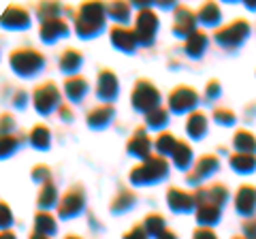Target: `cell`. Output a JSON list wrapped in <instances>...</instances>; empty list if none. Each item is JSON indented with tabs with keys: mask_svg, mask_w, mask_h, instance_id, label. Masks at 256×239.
<instances>
[{
	"mask_svg": "<svg viewBox=\"0 0 256 239\" xmlns=\"http://www.w3.org/2000/svg\"><path fill=\"white\" fill-rule=\"evenodd\" d=\"M102 20H105V15H102L100 4H94V2L84 4L77 15V32L82 36H90L102 26Z\"/></svg>",
	"mask_w": 256,
	"mask_h": 239,
	"instance_id": "cell-1",
	"label": "cell"
},
{
	"mask_svg": "<svg viewBox=\"0 0 256 239\" xmlns=\"http://www.w3.org/2000/svg\"><path fill=\"white\" fill-rule=\"evenodd\" d=\"M164 173H166V160L162 156H148L146 162L132 171L130 180L134 182V184H143V182H154L158 178H162Z\"/></svg>",
	"mask_w": 256,
	"mask_h": 239,
	"instance_id": "cell-2",
	"label": "cell"
},
{
	"mask_svg": "<svg viewBox=\"0 0 256 239\" xmlns=\"http://www.w3.org/2000/svg\"><path fill=\"white\" fill-rule=\"evenodd\" d=\"M11 64L13 68L22 75H30L34 73L36 68H41L43 64V56L36 54L34 50H20V52H13L11 56Z\"/></svg>",
	"mask_w": 256,
	"mask_h": 239,
	"instance_id": "cell-3",
	"label": "cell"
},
{
	"mask_svg": "<svg viewBox=\"0 0 256 239\" xmlns=\"http://www.w3.org/2000/svg\"><path fill=\"white\" fill-rule=\"evenodd\" d=\"M158 98H160V94L154 86H152L150 82H137V86H134V92H132V102H134V107L137 109H156L158 105Z\"/></svg>",
	"mask_w": 256,
	"mask_h": 239,
	"instance_id": "cell-4",
	"label": "cell"
},
{
	"mask_svg": "<svg viewBox=\"0 0 256 239\" xmlns=\"http://www.w3.org/2000/svg\"><path fill=\"white\" fill-rule=\"evenodd\" d=\"M248 32H250V26H248V22L235 20V22L226 24L224 28H220L218 32H216V38H218L222 45H237V43H242L244 38L248 36Z\"/></svg>",
	"mask_w": 256,
	"mask_h": 239,
	"instance_id": "cell-5",
	"label": "cell"
},
{
	"mask_svg": "<svg viewBox=\"0 0 256 239\" xmlns=\"http://www.w3.org/2000/svg\"><path fill=\"white\" fill-rule=\"evenodd\" d=\"M58 98H60V92L52 82L41 84L34 92V105L38 111H50L56 102H58Z\"/></svg>",
	"mask_w": 256,
	"mask_h": 239,
	"instance_id": "cell-6",
	"label": "cell"
},
{
	"mask_svg": "<svg viewBox=\"0 0 256 239\" xmlns=\"http://www.w3.org/2000/svg\"><path fill=\"white\" fill-rule=\"evenodd\" d=\"M158 26V22H156V15L152 13L150 9L146 11H141L137 15V30H134V36L139 38V41H146L150 43L152 41V36H154V30Z\"/></svg>",
	"mask_w": 256,
	"mask_h": 239,
	"instance_id": "cell-7",
	"label": "cell"
},
{
	"mask_svg": "<svg viewBox=\"0 0 256 239\" xmlns=\"http://www.w3.org/2000/svg\"><path fill=\"white\" fill-rule=\"evenodd\" d=\"M82 205H84V192L79 188H70L68 192L60 198L58 212H60L62 218H68V216H73V214H77L79 210H82Z\"/></svg>",
	"mask_w": 256,
	"mask_h": 239,
	"instance_id": "cell-8",
	"label": "cell"
},
{
	"mask_svg": "<svg viewBox=\"0 0 256 239\" xmlns=\"http://www.w3.org/2000/svg\"><path fill=\"white\" fill-rule=\"evenodd\" d=\"M169 100H171V107L175 111L190 109L196 102V92L192 90V88H188V86H180V88H175V90L171 92Z\"/></svg>",
	"mask_w": 256,
	"mask_h": 239,
	"instance_id": "cell-9",
	"label": "cell"
},
{
	"mask_svg": "<svg viewBox=\"0 0 256 239\" xmlns=\"http://www.w3.org/2000/svg\"><path fill=\"white\" fill-rule=\"evenodd\" d=\"M66 32V24H64V20L60 18H50V20H43L41 22V34L45 41H54L56 36H60Z\"/></svg>",
	"mask_w": 256,
	"mask_h": 239,
	"instance_id": "cell-10",
	"label": "cell"
},
{
	"mask_svg": "<svg viewBox=\"0 0 256 239\" xmlns=\"http://www.w3.org/2000/svg\"><path fill=\"white\" fill-rule=\"evenodd\" d=\"M216 166H218V158L205 154V156H201V158L196 160L194 171H192V175H188V180H190V182L201 180V178H205V175H210V173L216 169Z\"/></svg>",
	"mask_w": 256,
	"mask_h": 239,
	"instance_id": "cell-11",
	"label": "cell"
},
{
	"mask_svg": "<svg viewBox=\"0 0 256 239\" xmlns=\"http://www.w3.org/2000/svg\"><path fill=\"white\" fill-rule=\"evenodd\" d=\"M175 30L180 34H186V32H194V13L186 6H180L178 13H175Z\"/></svg>",
	"mask_w": 256,
	"mask_h": 239,
	"instance_id": "cell-12",
	"label": "cell"
},
{
	"mask_svg": "<svg viewBox=\"0 0 256 239\" xmlns=\"http://www.w3.org/2000/svg\"><path fill=\"white\" fill-rule=\"evenodd\" d=\"M96 92H98V96H102V98H111L118 92V82L111 70H102L98 75V90Z\"/></svg>",
	"mask_w": 256,
	"mask_h": 239,
	"instance_id": "cell-13",
	"label": "cell"
},
{
	"mask_svg": "<svg viewBox=\"0 0 256 239\" xmlns=\"http://www.w3.org/2000/svg\"><path fill=\"white\" fill-rule=\"evenodd\" d=\"M128 150H130L132 154H137L139 158H148L150 154V139L148 134H143V128H139L137 132H134V137L128 141Z\"/></svg>",
	"mask_w": 256,
	"mask_h": 239,
	"instance_id": "cell-14",
	"label": "cell"
},
{
	"mask_svg": "<svg viewBox=\"0 0 256 239\" xmlns=\"http://www.w3.org/2000/svg\"><path fill=\"white\" fill-rule=\"evenodd\" d=\"M111 41H114V45L120 47V50H132L134 41H137V36H134L132 32H128L126 28L116 26L114 30H111Z\"/></svg>",
	"mask_w": 256,
	"mask_h": 239,
	"instance_id": "cell-15",
	"label": "cell"
},
{
	"mask_svg": "<svg viewBox=\"0 0 256 239\" xmlns=\"http://www.w3.org/2000/svg\"><path fill=\"white\" fill-rule=\"evenodd\" d=\"M235 205H237V210L244 212V214L246 212H252L254 205H256V192H254L250 186H242V188H239V192H237Z\"/></svg>",
	"mask_w": 256,
	"mask_h": 239,
	"instance_id": "cell-16",
	"label": "cell"
},
{
	"mask_svg": "<svg viewBox=\"0 0 256 239\" xmlns=\"http://www.w3.org/2000/svg\"><path fill=\"white\" fill-rule=\"evenodd\" d=\"M4 26H11V28L28 26V13L22 6H9L4 13Z\"/></svg>",
	"mask_w": 256,
	"mask_h": 239,
	"instance_id": "cell-17",
	"label": "cell"
},
{
	"mask_svg": "<svg viewBox=\"0 0 256 239\" xmlns=\"http://www.w3.org/2000/svg\"><path fill=\"white\" fill-rule=\"evenodd\" d=\"M169 203L173 210H190L192 203H194V196L184 192L180 188H171L169 190Z\"/></svg>",
	"mask_w": 256,
	"mask_h": 239,
	"instance_id": "cell-18",
	"label": "cell"
},
{
	"mask_svg": "<svg viewBox=\"0 0 256 239\" xmlns=\"http://www.w3.org/2000/svg\"><path fill=\"white\" fill-rule=\"evenodd\" d=\"M230 164H233V169H237V171H252L256 166V158L252 154L239 152V154L230 156Z\"/></svg>",
	"mask_w": 256,
	"mask_h": 239,
	"instance_id": "cell-19",
	"label": "cell"
},
{
	"mask_svg": "<svg viewBox=\"0 0 256 239\" xmlns=\"http://www.w3.org/2000/svg\"><path fill=\"white\" fill-rule=\"evenodd\" d=\"M220 216V207H216V205H198V210H196V218L201 224H214L216 220H218Z\"/></svg>",
	"mask_w": 256,
	"mask_h": 239,
	"instance_id": "cell-20",
	"label": "cell"
},
{
	"mask_svg": "<svg viewBox=\"0 0 256 239\" xmlns=\"http://www.w3.org/2000/svg\"><path fill=\"white\" fill-rule=\"evenodd\" d=\"M111 114H114V107L111 105H100V107H96L94 111H90L88 122H90L92 126H102L111 118Z\"/></svg>",
	"mask_w": 256,
	"mask_h": 239,
	"instance_id": "cell-21",
	"label": "cell"
},
{
	"mask_svg": "<svg viewBox=\"0 0 256 239\" xmlns=\"http://www.w3.org/2000/svg\"><path fill=\"white\" fill-rule=\"evenodd\" d=\"M235 148H239L242 152L246 154H252L256 150V141H254V134L248 132V130H239L235 134Z\"/></svg>",
	"mask_w": 256,
	"mask_h": 239,
	"instance_id": "cell-22",
	"label": "cell"
},
{
	"mask_svg": "<svg viewBox=\"0 0 256 239\" xmlns=\"http://www.w3.org/2000/svg\"><path fill=\"white\" fill-rule=\"evenodd\" d=\"M205 128H207L205 116L201 114V111H194V114L188 118V132L192 134V137H201V134L205 132Z\"/></svg>",
	"mask_w": 256,
	"mask_h": 239,
	"instance_id": "cell-23",
	"label": "cell"
},
{
	"mask_svg": "<svg viewBox=\"0 0 256 239\" xmlns=\"http://www.w3.org/2000/svg\"><path fill=\"white\" fill-rule=\"evenodd\" d=\"M207 45V36L203 32H192L188 36V43H186V50L190 56H201V52L205 50Z\"/></svg>",
	"mask_w": 256,
	"mask_h": 239,
	"instance_id": "cell-24",
	"label": "cell"
},
{
	"mask_svg": "<svg viewBox=\"0 0 256 239\" xmlns=\"http://www.w3.org/2000/svg\"><path fill=\"white\" fill-rule=\"evenodd\" d=\"M86 79L84 77H70L66 84H64V88H66V94L70 98H82L84 96V92H86Z\"/></svg>",
	"mask_w": 256,
	"mask_h": 239,
	"instance_id": "cell-25",
	"label": "cell"
},
{
	"mask_svg": "<svg viewBox=\"0 0 256 239\" xmlns=\"http://www.w3.org/2000/svg\"><path fill=\"white\" fill-rule=\"evenodd\" d=\"M34 222H36V233L47 235V233H52V230L56 228V222H54V218L47 212H38Z\"/></svg>",
	"mask_w": 256,
	"mask_h": 239,
	"instance_id": "cell-26",
	"label": "cell"
},
{
	"mask_svg": "<svg viewBox=\"0 0 256 239\" xmlns=\"http://www.w3.org/2000/svg\"><path fill=\"white\" fill-rule=\"evenodd\" d=\"M79 62H82V56H79V52L66 50V52H64V56L60 58V66L70 73V70H75V68L79 66Z\"/></svg>",
	"mask_w": 256,
	"mask_h": 239,
	"instance_id": "cell-27",
	"label": "cell"
},
{
	"mask_svg": "<svg viewBox=\"0 0 256 239\" xmlns=\"http://www.w3.org/2000/svg\"><path fill=\"white\" fill-rule=\"evenodd\" d=\"M30 139L36 148H47V143H50V130H47V126L43 124L34 126V130L30 132Z\"/></svg>",
	"mask_w": 256,
	"mask_h": 239,
	"instance_id": "cell-28",
	"label": "cell"
},
{
	"mask_svg": "<svg viewBox=\"0 0 256 239\" xmlns=\"http://www.w3.org/2000/svg\"><path fill=\"white\" fill-rule=\"evenodd\" d=\"M218 18H220V11H218V6H216L214 2H205L201 9H198V20L201 22L214 24V22H218Z\"/></svg>",
	"mask_w": 256,
	"mask_h": 239,
	"instance_id": "cell-29",
	"label": "cell"
},
{
	"mask_svg": "<svg viewBox=\"0 0 256 239\" xmlns=\"http://www.w3.org/2000/svg\"><path fill=\"white\" fill-rule=\"evenodd\" d=\"M175 162H178V166H186L190 162V148H188V143H184V141H178V148H175Z\"/></svg>",
	"mask_w": 256,
	"mask_h": 239,
	"instance_id": "cell-30",
	"label": "cell"
},
{
	"mask_svg": "<svg viewBox=\"0 0 256 239\" xmlns=\"http://www.w3.org/2000/svg\"><path fill=\"white\" fill-rule=\"evenodd\" d=\"M56 201V188L52 182H45L43 188H41V194H38V205L41 207H47Z\"/></svg>",
	"mask_w": 256,
	"mask_h": 239,
	"instance_id": "cell-31",
	"label": "cell"
},
{
	"mask_svg": "<svg viewBox=\"0 0 256 239\" xmlns=\"http://www.w3.org/2000/svg\"><path fill=\"white\" fill-rule=\"evenodd\" d=\"M146 228L150 230V233H154L158 237L164 230V218L158 216V214H152V216L146 218Z\"/></svg>",
	"mask_w": 256,
	"mask_h": 239,
	"instance_id": "cell-32",
	"label": "cell"
},
{
	"mask_svg": "<svg viewBox=\"0 0 256 239\" xmlns=\"http://www.w3.org/2000/svg\"><path fill=\"white\" fill-rule=\"evenodd\" d=\"M156 146H158V150H160L162 154H173L175 148H178V141H175L171 134H160Z\"/></svg>",
	"mask_w": 256,
	"mask_h": 239,
	"instance_id": "cell-33",
	"label": "cell"
},
{
	"mask_svg": "<svg viewBox=\"0 0 256 239\" xmlns=\"http://www.w3.org/2000/svg\"><path fill=\"white\" fill-rule=\"evenodd\" d=\"M164 120H166V111L162 107L148 111V124L150 126H160V124H164Z\"/></svg>",
	"mask_w": 256,
	"mask_h": 239,
	"instance_id": "cell-34",
	"label": "cell"
},
{
	"mask_svg": "<svg viewBox=\"0 0 256 239\" xmlns=\"http://www.w3.org/2000/svg\"><path fill=\"white\" fill-rule=\"evenodd\" d=\"M109 11H111V18H116L118 22H124L128 18V4L126 2H114Z\"/></svg>",
	"mask_w": 256,
	"mask_h": 239,
	"instance_id": "cell-35",
	"label": "cell"
},
{
	"mask_svg": "<svg viewBox=\"0 0 256 239\" xmlns=\"http://www.w3.org/2000/svg\"><path fill=\"white\" fill-rule=\"evenodd\" d=\"M134 201V194L132 192H120V196L114 201V210L120 212V210H124V207H128Z\"/></svg>",
	"mask_w": 256,
	"mask_h": 239,
	"instance_id": "cell-36",
	"label": "cell"
},
{
	"mask_svg": "<svg viewBox=\"0 0 256 239\" xmlns=\"http://www.w3.org/2000/svg\"><path fill=\"white\" fill-rule=\"evenodd\" d=\"M124 239H148V228H146V224H134V226L124 235Z\"/></svg>",
	"mask_w": 256,
	"mask_h": 239,
	"instance_id": "cell-37",
	"label": "cell"
},
{
	"mask_svg": "<svg viewBox=\"0 0 256 239\" xmlns=\"http://www.w3.org/2000/svg\"><path fill=\"white\" fill-rule=\"evenodd\" d=\"M216 120L218 122H222V124H230L235 120V116H233V111H228V109H216Z\"/></svg>",
	"mask_w": 256,
	"mask_h": 239,
	"instance_id": "cell-38",
	"label": "cell"
},
{
	"mask_svg": "<svg viewBox=\"0 0 256 239\" xmlns=\"http://www.w3.org/2000/svg\"><path fill=\"white\" fill-rule=\"evenodd\" d=\"M194 239H218V237H216V233H214L212 228L201 226V228L194 230Z\"/></svg>",
	"mask_w": 256,
	"mask_h": 239,
	"instance_id": "cell-39",
	"label": "cell"
},
{
	"mask_svg": "<svg viewBox=\"0 0 256 239\" xmlns=\"http://www.w3.org/2000/svg\"><path fill=\"white\" fill-rule=\"evenodd\" d=\"M244 230H246L248 239H256V220L246 222V224H244Z\"/></svg>",
	"mask_w": 256,
	"mask_h": 239,
	"instance_id": "cell-40",
	"label": "cell"
},
{
	"mask_svg": "<svg viewBox=\"0 0 256 239\" xmlns=\"http://www.w3.org/2000/svg\"><path fill=\"white\" fill-rule=\"evenodd\" d=\"M13 148H15V141H13V137H6V134H4V137H2V154H6V150H9V152H11Z\"/></svg>",
	"mask_w": 256,
	"mask_h": 239,
	"instance_id": "cell-41",
	"label": "cell"
},
{
	"mask_svg": "<svg viewBox=\"0 0 256 239\" xmlns=\"http://www.w3.org/2000/svg\"><path fill=\"white\" fill-rule=\"evenodd\" d=\"M158 239H178V237H175V233H171V230H162V233H160L158 235Z\"/></svg>",
	"mask_w": 256,
	"mask_h": 239,
	"instance_id": "cell-42",
	"label": "cell"
},
{
	"mask_svg": "<svg viewBox=\"0 0 256 239\" xmlns=\"http://www.w3.org/2000/svg\"><path fill=\"white\" fill-rule=\"evenodd\" d=\"M30 239H47V235H43V233H34Z\"/></svg>",
	"mask_w": 256,
	"mask_h": 239,
	"instance_id": "cell-43",
	"label": "cell"
},
{
	"mask_svg": "<svg viewBox=\"0 0 256 239\" xmlns=\"http://www.w3.org/2000/svg\"><path fill=\"white\" fill-rule=\"evenodd\" d=\"M2 239H15L13 233H2Z\"/></svg>",
	"mask_w": 256,
	"mask_h": 239,
	"instance_id": "cell-44",
	"label": "cell"
},
{
	"mask_svg": "<svg viewBox=\"0 0 256 239\" xmlns=\"http://www.w3.org/2000/svg\"><path fill=\"white\" fill-rule=\"evenodd\" d=\"M66 239H79V237H66Z\"/></svg>",
	"mask_w": 256,
	"mask_h": 239,
	"instance_id": "cell-45",
	"label": "cell"
},
{
	"mask_svg": "<svg viewBox=\"0 0 256 239\" xmlns=\"http://www.w3.org/2000/svg\"><path fill=\"white\" fill-rule=\"evenodd\" d=\"M235 239H244V237H235Z\"/></svg>",
	"mask_w": 256,
	"mask_h": 239,
	"instance_id": "cell-46",
	"label": "cell"
}]
</instances>
